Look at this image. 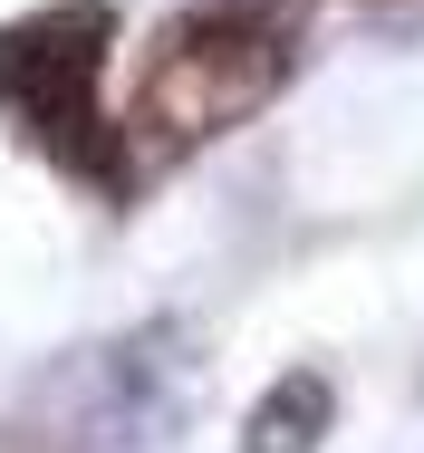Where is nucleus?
I'll return each instance as SVG.
<instances>
[{
  "mask_svg": "<svg viewBox=\"0 0 424 453\" xmlns=\"http://www.w3.org/2000/svg\"><path fill=\"white\" fill-rule=\"evenodd\" d=\"M299 68V19L289 0H203L155 29L145 68H135V106L116 126L126 145V174L135 165H165L183 145H212L232 126H251L270 96L289 88Z\"/></svg>",
  "mask_w": 424,
  "mask_h": 453,
  "instance_id": "obj_1",
  "label": "nucleus"
},
{
  "mask_svg": "<svg viewBox=\"0 0 424 453\" xmlns=\"http://www.w3.org/2000/svg\"><path fill=\"white\" fill-rule=\"evenodd\" d=\"M319 425H328V386H319V376H289L280 395H260L251 453H309V444H319Z\"/></svg>",
  "mask_w": 424,
  "mask_h": 453,
  "instance_id": "obj_3",
  "label": "nucleus"
},
{
  "mask_svg": "<svg viewBox=\"0 0 424 453\" xmlns=\"http://www.w3.org/2000/svg\"><path fill=\"white\" fill-rule=\"evenodd\" d=\"M106 58H116V19L96 0H58L0 29V106L29 145H49L68 174L126 193V145L106 116Z\"/></svg>",
  "mask_w": 424,
  "mask_h": 453,
  "instance_id": "obj_2",
  "label": "nucleus"
}]
</instances>
